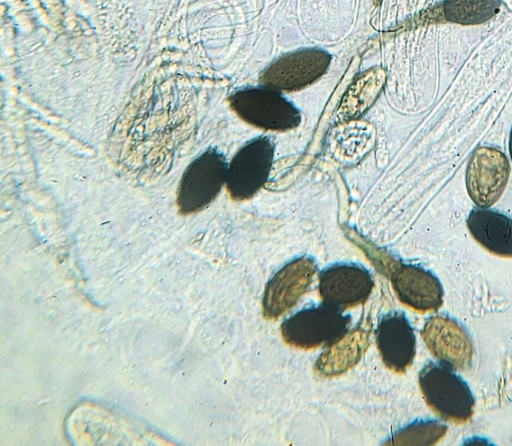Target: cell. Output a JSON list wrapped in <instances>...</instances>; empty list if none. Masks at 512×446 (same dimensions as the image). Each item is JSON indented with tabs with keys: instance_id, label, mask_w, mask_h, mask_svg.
<instances>
[{
	"instance_id": "cell-17",
	"label": "cell",
	"mask_w": 512,
	"mask_h": 446,
	"mask_svg": "<svg viewBox=\"0 0 512 446\" xmlns=\"http://www.w3.org/2000/svg\"><path fill=\"white\" fill-rule=\"evenodd\" d=\"M509 152H510V156L512 159V128H511L510 137H509Z\"/></svg>"
},
{
	"instance_id": "cell-13",
	"label": "cell",
	"mask_w": 512,
	"mask_h": 446,
	"mask_svg": "<svg viewBox=\"0 0 512 446\" xmlns=\"http://www.w3.org/2000/svg\"><path fill=\"white\" fill-rule=\"evenodd\" d=\"M473 238L489 252L512 257V219L483 207L472 209L467 218Z\"/></svg>"
},
{
	"instance_id": "cell-9",
	"label": "cell",
	"mask_w": 512,
	"mask_h": 446,
	"mask_svg": "<svg viewBox=\"0 0 512 446\" xmlns=\"http://www.w3.org/2000/svg\"><path fill=\"white\" fill-rule=\"evenodd\" d=\"M370 272L357 264H334L319 276V293L325 304L341 311L364 303L373 289Z\"/></svg>"
},
{
	"instance_id": "cell-16",
	"label": "cell",
	"mask_w": 512,
	"mask_h": 446,
	"mask_svg": "<svg viewBox=\"0 0 512 446\" xmlns=\"http://www.w3.org/2000/svg\"><path fill=\"white\" fill-rule=\"evenodd\" d=\"M447 427L437 421H419L396 433L385 443L389 445H432L446 433Z\"/></svg>"
},
{
	"instance_id": "cell-5",
	"label": "cell",
	"mask_w": 512,
	"mask_h": 446,
	"mask_svg": "<svg viewBox=\"0 0 512 446\" xmlns=\"http://www.w3.org/2000/svg\"><path fill=\"white\" fill-rule=\"evenodd\" d=\"M275 147L268 136H259L248 141L228 164L226 186L235 200H246L254 196L267 181Z\"/></svg>"
},
{
	"instance_id": "cell-2",
	"label": "cell",
	"mask_w": 512,
	"mask_h": 446,
	"mask_svg": "<svg viewBox=\"0 0 512 446\" xmlns=\"http://www.w3.org/2000/svg\"><path fill=\"white\" fill-rule=\"evenodd\" d=\"M229 102L246 122L271 131H287L301 122L299 109L278 90L261 85L235 91Z\"/></svg>"
},
{
	"instance_id": "cell-12",
	"label": "cell",
	"mask_w": 512,
	"mask_h": 446,
	"mask_svg": "<svg viewBox=\"0 0 512 446\" xmlns=\"http://www.w3.org/2000/svg\"><path fill=\"white\" fill-rule=\"evenodd\" d=\"M376 343L384 364L394 372H405L413 362L416 339L404 314L388 313L380 319Z\"/></svg>"
},
{
	"instance_id": "cell-6",
	"label": "cell",
	"mask_w": 512,
	"mask_h": 446,
	"mask_svg": "<svg viewBox=\"0 0 512 446\" xmlns=\"http://www.w3.org/2000/svg\"><path fill=\"white\" fill-rule=\"evenodd\" d=\"M331 60V54L321 48L289 52L262 71L260 83L280 92L299 90L319 79L328 69Z\"/></svg>"
},
{
	"instance_id": "cell-4",
	"label": "cell",
	"mask_w": 512,
	"mask_h": 446,
	"mask_svg": "<svg viewBox=\"0 0 512 446\" xmlns=\"http://www.w3.org/2000/svg\"><path fill=\"white\" fill-rule=\"evenodd\" d=\"M228 164L216 149L199 155L185 170L180 181L177 204L183 214L196 213L207 207L227 180Z\"/></svg>"
},
{
	"instance_id": "cell-11",
	"label": "cell",
	"mask_w": 512,
	"mask_h": 446,
	"mask_svg": "<svg viewBox=\"0 0 512 446\" xmlns=\"http://www.w3.org/2000/svg\"><path fill=\"white\" fill-rule=\"evenodd\" d=\"M431 353L453 369H467L473 347L469 335L456 321L446 316L429 318L421 332Z\"/></svg>"
},
{
	"instance_id": "cell-3",
	"label": "cell",
	"mask_w": 512,
	"mask_h": 446,
	"mask_svg": "<svg viewBox=\"0 0 512 446\" xmlns=\"http://www.w3.org/2000/svg\"><path fill=\"white\" fill-rule=\"evenodd\" d=\"M350 317L323 304L296 312L281 325L283 340L294 347L313 349L329 345L347 331Z\"/></svg>"
},
{
	"instance_id": "cell-8",
	"label": "cell",
	"mask_w": 512,
	"mask_h": 446,
	"mask_svg": "<svg viewBox=\"0 0 512 446\" xmlns=\"http://www.w3.org/2000/svg\"><path fill=\"white\" fill-rule=\"evenodd\" d=\"M317 266L310 257L296 258L278 270L267 283L263 300V313L275 319L296 304L308 290Z\"/></svg>"
},
{
	"instance_id": "cell-15",
	"label": "cell",
	"mask_w": 512,
	"mask_h": 446,
	"mask_svg": "<svg viewBox=\"0 0 512 446\" xmlns=\"http://www.w3.org/2000/svg\"><path fill=\"white\" fill-rule=\"evenodd\" d=\"M501 5V0H444L443 12L449 22L477 25L493 18Z\"/></svg>"
},
{
	"instance_id": "cell-14",
	"label": "cell",
	"mask_w": 512,
	"mask_h": 446,
	"mask_svg": "<svg viewBox=\"0 0 512 446\" xmlns=\"http://www.w3.org/2000/svg\"><path fill=\"white\" fill-rule=\"evenodd\" d=\"M369 345V331L357 327L329 344L315 363L316 372L325 377L340 375L355 366Z\"/></svg>"
},
{
	"instance_id": "cell-10",
	"label": "cell",
	"mask_w": 512,
	"mask_h": 446,
	"mask_svg": "<svg viewBox=\"0 0 512 446\" xmlns=\"http://www.w3.org/2000/svg\"><path fill=\"white\" fill-rule=\"evenodd\" d=\"M388 271L393 289L405 305L420 312L434 311L442 305V285L431 272L399 262H393Z\"/></svg>"
},
{
	"instance_id": "cell-1",
	"label": "cell",
	"mask_w": 512,
	"mask_h": 446,
	"mask_svg": "<svg viewBox=\"0 0 512 446\" xmlns=\"http://www.w3.org/2000/svg\"><path fill=\"white\" fill-rule=\"evenodd\" d=\"M419 385L426 403L444 420L463 423L472 416V392L452 367L429 363L419 374Z\"/></svg>"
},
{
	"instance_id": "cell-7",
	"label": "cell",
	"mask_w": 512,
	"mask_h": 446,
	"mask_svg": "<svg viewBox=\"0 0 512 446\" xmlns=\"http://www.w3.org/2000/svg\"><path fill=\"white\" fill-rule=\"evenodd\" d=\"M509 174L510 164L502 151L492 147L477 148L466 170L470 198L478 207H490L504 192Z\"/></svg>"
}]
</instances>
